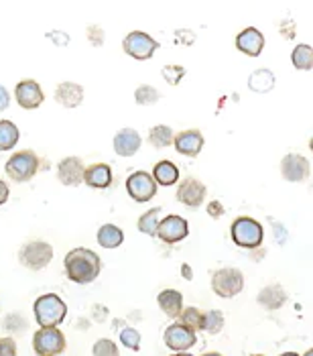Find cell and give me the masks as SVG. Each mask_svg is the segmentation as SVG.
<instances>
[{"label": "cell", "mask_w": 313, "mask_h": 356, "mask_svg": "<svg viewBox=\"0 0 313 356\" xmlns=\"http://www.w3.org/2000/svg\"><path fill=\"white\" fill-rule=\"evenodd\" d=\"M126 192H128V195L135 202L144 204V202H149V200H153L157 195V184L151 177V173H146V171H135L126 179Z\"/></svg>", "instance_id": "cell-9"}, {"label": "cell", "mask_w": 313, "mask_h": 356, "mask_svg": "<svg viewBox=\"0 0 313 356\" xmlns=\"http://www.w3.org/2000/svg\"><path fill=\"white\" fill-rule=\"evenodd\" d=\"M163 340H165V344L169 346L171 350H175V353H185V350H189L194 344H196V332L189 328H185V326H181L179 322L177 324H171L169 328L165 330V334H163Z\"/></svg>", "instance_id": "cell-11"}, {"label": "cell", "mask_w": 313, "mask_h": 356, "mask_svg": "<svg viewBox=\"0 0 313 356\" xmlns=\"http://www.w3.org/2000/svg\"><path fill=\"white\" fill-rule=\"evenodd\" d=\"M179 324L196 332L201 326V312H199L198 307H185L179 314Z\"/></svg>", "instance_id": "cell-32"}, {"label": "cell", "mask_w": 313, "mask_h": 356, "mask_svg": "<svg viewBox=\"0 0 313 356\" xmlns=\"http://www.w3.org/2000/svg\"><path fill=\"white\" fill-rule=\"evenodd\" d=\"M173 131H171V127L167 124H157V127H153L151 129V133H149V143L155 147V149H165V147H169L173 145Z\"/></svg>", "instance_id": "cell-26"}, {"label": "cell", "mask_w": 313, "mask_h": 356, "mask_svg": "<svg viewBox=\"0 0 313 356\" xmlns=\"http://www.w3.org/2000/svg\"><path fill=\"white\" fill-rule=\"evenodd\" d=\"M33 350L39 356H57L65 350V336L59 328H41L33 336Z\"/></svg>", "instance_id": "cell-7"}, {"label": "cell", "mask_w": 313, "mask_h": 356, "mask_svg": "<svg viewBox=\"0 0 313 356\" xmlns=\"http://www.w3.org/2000/svg\"><path fill=\"white\" fill-rule=\"evenodd\" d=\"M122 241H124V232L118 226H114V224H104L98 230V243L104 248L120 247Z\"/></svg>", "instance_id": "cell-24"}, {"label": "cell", "mask_w": 313, "mask_h": 356, "mask_svg": "<svg viewBox=\"0 0 313 356\" xmlns=\"http://www.w3.org/2000/svg\"><path fill=\"white\" fill-rule=\"evenodd\" d=\"M273 83H275V78H273V74L269 70H256L255 74H253V78L248 80V86L255 92H258V94L269 92L273 88Z\"/></svg>", "instance_id": "cell-29"}, {"label": "cell", "mask_w": 313, "mask_h": 356, "mask_svg": "<svg viewBox=\"0 0 313 356\" xmlns=\"http://www.w3.org/2000/svg\"><path fill=\"white\" fill-rule=\"evenodd\" d=\"M212 289L220 298H236L244 289V277L238 269H220L212 275Z\"/></svg>", "instance_id": "cell-6"}, {"label": "cell", "mask_w": 313, "mask_h": 356, "mask_svg": "<svg viewBox=\"0 0 313 356\" xmlns=\"http://www.w3.org/2000/svg\"><path fill=\"white\" fill-rule=\"evenodd\" d=\"M151 177L155 179V184H161V186L167 188V186L177 184V179H179V169L171 163V161H159V163L155 165Z\"/></svg>", "instance_id": "cell-23"}, {"label": "cell", "mask_w": 313, "mask_h": 356, "mask_svg": "<svg viewBox=\"0 0 313 356\" xmlns=\"http://www.w3.org/2000/svg\"><path fill=\"white\" fill-rule=\"evenodd\" d=\"M35 318L41 328H57L67 314V305L56 293H45L35 302Z\"/></svg>", "instance_id": "cell-2"}, {"label": "cell", "mask_w": 313, "mask_h": 356, "mask_svg": "<svg viewBox=\"0 0 313 356\" xmlns=\"http://www.w3.org/2000/svg\"><path fill=\"white\" fill-rule=\"evenodd\" d=\"M253 356H262V355H253Z\"/></svg>", "instance_id": "cell-48"}, {"label": "cell", "mask_w": 313, "mask_h": 356, "mask_svg": "<svg viewBox=\"0 0 313 356\" xmlns=\"http://www.w3.org/2000/svg\"><path fill=\"white\" fill-rule=\"evenodd\" d=\"M85 186L96 188V190H106L112 184V169L106 163H94L85 167L84 171Z\"/></svg>", "instance_id": "cell-19"}, {"label": "cell", "mask_w": 313, "mask_h": 356, "mask_svg": "<svg viewBox=\"0 0 313 356\" xmlns=\"http://www.w3.org/2000/svg\"><path fill=\"white\" fill-rule=\"evenodd\" d=\"M281 173L287 181H305L310 177V161L299 153H289L281 161Z\"/></svg>", "instance_id": "cell-13"}, {"label": "cell", "mask_w": 313, "mask_h": 356, "mask_svg": "<svg viewBox=\"0 0 313 356\" xmlns=\"http://www.w3.org/2000/svg\"><path fill=\"white\" fill-rule=\"evenodd\" d=\"M65 275L74 281V283H80V285H87L92 283L100 271H102V261L100 257L90 250V248L78 247L74 250H69L65 254Z\"/></svg>", "instance_id": "cell-1"}, {"label": "cell", "mask_w": 313, "mask_h": 356, "mask_svg": "<svg viewBox=\"0 0 313 356\" xmlns=\"http://www.w3.org/2000/svg\"><path fill=\"white\" fill-rule=\"evenodd\" d=\"M122 47L130 57L144 61V59H151L155 55V51L159 49V43L151 35H146L142 31H133V33H128L124 37Z\"/></svg>", "instance_id": "cell-8"}, {"label": "cell", "mask_w": 313, "mask_h": 356, "mask_svg": "<svg viewBox=\"0 0 313 356\" xmlns=\"http://www.w3.org/2000/svg\"><path fill=\"white\" fill-rule=\"evenodd\" d=\"M305 356H313V350H307V353H305Z\"/></svg>", "instance_id": "cell-47"}, {"label": "cell", "mask_w": 313, "mask_h": 356, "mask_svg": "<svg viewBox=\"0 0 313 356\" xmlns=\"http://www.w3.org/2000/svg\"><path fill=\"white\" fill-rule=\"evenodd\" d=\"M256 302H258V305H262L264 309L275 312V309H279V307H283L285 305V302H287V293H285V289L281 285H269V287H264V289L258 293Z\"/></svg>", "instance_id": "cell-21"}, {"label": "cell", "mask_w": 313, "mask_h": 356, "mask_svg": "<svg viewBox=\"0 0 313 356\" xmlns=\"http://www.w3.org/2000/svg\"><path fill=\"white\" fill-rule=\"evenodd\" d=\"M6 175L19 184L31 181L39 171V157L33 151H19L6 161Z\"/></svg>", "instance_id": "cell-4"}, {"label": "cell", "mask_w": 313, "mask_h": 356, "mask_svg": "<svg viewBox=\"0 0 313 356\" xmlns=\"http://www.w3.org/2000/svg\"><path fill=\"white\" fill-rule=\"evenodd\" d=\"M142 138L135 129H122L114 137V151L120 157H133L141 149Z\"/></svg>", "instance_id": "cell-17"}, {"label": "cell", "mask_w": 313, "mask_h": 356, "mask_svg": "<svg viewBox=\"0 0 313 356\" xmlns=\"http://www.w3.org/2000/svg\"><path fill=\"white\" fill-rule=\"evenodd\" d=\"M171 356H192V355H187V353H179V355H171Z\"/></svg>", "instance_id": "cell-46"}, {"label": "cell", "mask_w": 313, "mask_h": 356, "mask_svg": "<svg viewBox=\"0 0 313 356\" xmlns=\"http://www.w3.org/2000/svg\"><path fill=\"white\" fill-rule=\"evenodd\" d=\"M173 145L177 149L179 155H185V157H198L199 151L203 149V135L199 131H183L179 133L177 137L173 138Z\"/></svg>", "instance_id": "cell-16"}, {"label": "cell", "mask_w": 313, "mask_h": 356, "mask_svg": "<svg viewBox=\"0 0 313 356\" xmlns=\"http://www.w3.org/2000/svg\"><path fill=\"white\" fill-rule=\"evenodd\" d=\"M224 328V316L218 309H210L201 314V326L199 330L208 332V334H218L220 330Z\"/></svg>", "instance_id": "cell-28"}, {"label": "cell", "mask_w": 313, "mask_h": 356, "mask_svg": "<svg viewBox=\"0 0 313 356\" xmlns=\"http://www.w3.org/2000/svg\"><path fill=\"white\" fill-rule=\"evenodd\" d=\"M92 355L94 356H120L118 355V346L114 344L112 340H108V338H102V340H98V342L94 344V348H92Z\"/></svg>", "instance_id": "cell-33"}, {"label": "cell", "mask_w": 313, "mask_h": 356, "mask_svg": "<svg viewBox=\"0 0 313 356\" xmlns=\"http://www.w3.org/2000/svg\"><path fill=\"white\" fill-rule=\"evenodd\" d=\"M159 98H161V94H159V90L153 88V86H139L137 92H135V100H137V104H141V106L157 104Z\"/></svg>", "instance_id": "cell-31"}, {"label": "cell", "mask_w": 313, "mask_h": 356, "mask_svg": "<svg viewBox=\"0 0 313 356\" xmlns=\"http://www.w3.org/2000/svg\"><path fill=\"white\" fill-rule=\"evenodd\" d=\"M236 47H238L242 54L251 55V57H258L260 51H262V47H264V37H262V33H260L258 29H244V31H240L238 37H236Z\"/></svg>", "instance_id": "cell-18"}, {"label": "cell", "mask_w": 313, "mask_h": 356, "mask_svg": "<svg viewBox=\"0 0 313 356\" xmlns=\"http://www.w3.org/2000/svg\"><path fill=\"white\" fill-rule=\"evenodd\" d=\"M208 214H210L212 218H222V216H224V208H222V204H220V202H210V206H208Z\"/></svg>", "instance_id": "cell-39"}, {"label": "cell", "mask_w": 313, "mask_h": 356, "mask_svg": "<svg viewBox=\"0 0 313 356\" xmlns=\"http://www.w3.org/2000/svg\"><path fill=\"white\" fill-rule=\"evenodd\" d=\"M189 234V226H187V220H183L177 214H171L165 220L159 222L157 226V236L167 243V245H175L179 241H183L185 236Z\"/></svg>", "instance_id": "cell-10"}, {"label": "cell", "mask_w": 313, "mask_h": 356, "mask_svg": "<svg viewBox=\"0 0 313 356\" xmlns=\"http://www.w3.org/2000/svg\"><path fill=\"white\" fill-rule=\"evenodd\" d=\"M120 342L130 350H139L141 348V334L135 328H124L120 332Z\"/></svg>", "instance_id": "cell-34"}, {"label": "cell", "mask_w": 313, "mask_h": 356, "mask_svg": "<svg viewBox=\"0 0 313 356\" xmlns=\"http://www.w3.org/2000/svg\"><path fill=\"white\" fill-rule=\"evenodd\" d=\"M161 72H163V78L171 86H177V83L181 82V78L185 76V67H181V65H165Z\"/></svg>", "instance_id": "cell-35"}, {"label": "cell", "mask_w": 313, "mask_h": 356, "mask_svg": "<svg viewBox=\"0 0 313 356\" xmlns=\"http://www.w3.org/2000/svg\"><path fill=\"white\" fill-rule=\"evenodd\" d=\"M2 326L6 330H10V332H21V330L27 328V322H25V318H21V316L10 314V316L2 322Z\"/></svg>", "instance_id": "cell-36"}, {"label": "cell", "mask_w": 313, "mask_h": 356, "mask_svg": "<svg viewBox=\"0 0 313 356\" xmlns=\"http://www.w3.org/2000/svg\"><path fill=\"white\" fill-rule=\"evenodd\" d=\"M291 61H293V65H295L297 70H303V72L312 70L313 67L312 45H307V43H301V45H297V47L293 49Z\"/></svg>", "instance_id": "cell-27"}, {"label": "cell", "mask_w": 313, "mask_h": 356, "mask_svg": "<svg viewBox=\"0 0 313 356\" xmlns=\"http://www.w3.org/2000/svg\"><path fill=\"white\" fill-rule=\"evenodd\" d=\"M47 37L49 39H56L59 45H65L67 43V35H63V33H49Z\"/></svg>", "instance_id": "cell-42"}, {"label": "cell", "mask_w": 313, "mask_h": 356, "mask_svg": "<svg viewBox=\"0 0 313 356\" xmlns=\"http://www.w3.org/2000/svg\"><path fill=\"white\" fill-rule=\"evenodd\" d=\"M19 127L10 120H0V151H10L19 143Z\"/></svg>", "instance_id": "cell-25"}, {"label": "cell", "mask_w": 313, "mask_h": 356, "mask_svg": "<svg viewBox=\"0 0 313 356\" xmlns=\"http://www.w3.org/2000/svg\"><path fill=\"white\" fill-rule=\"evenodd\" d=\"M87 39H90V43L94 47H100L104 43V31L100 27H96V25H92V27L87 29Z\"/></svg>", "instance_id": "cell-37"}, {"label": "cell", "mask_w": 313, "mask_h": 356, "mask_svg": "<svg viewBox=\"0 0 313 356\" xmlns=\"http://www.w3.org/2000/svg\"><path fill=\"white\" fill-rule=\"evenodd\" d=\"M53 259V247L45 241H31L19 252V261L28 271H41L45 269Z\"/></svg>", "instance_id": "cell-5"}, {"label": "cell", "mask_w": 313, "mask_h": 356, "mask_svg": "<svg viewBox=\"0 0 313 356\" xmlns=\"http://www.w3.org/2000/svg\"><path fill=\"white\" fill-rule=\"evenodd\" d=\"M157 303L161 307V312L169 318H179V314L183 312V296L175 289H165L159 293Z\"/></svg>", "instance_id": "cell-22"}, {"label": "cell", "mask_w": 313, "mask_h": 356, "mask_svg": "<svg viewBox=\"0 0 313 356\" xmlns=\"http://www.w3.org/2000/svg\"><path fill=\"white\" fill-rule=\"evenodd\" d=\"M56 100L63 108H76L84 100V88L80 83L61 82L56 90Z\"/></svg>", "instance_id": "cell-20"}, {"label": "cell", "mask_w": 313, "mask_h": 356, "mask_svg": "<svg viewBox=\"0 0 313 356\" xmlns=\"http://www.w3.org/2000/svg\"><path fill=\"white\" fill-rule=\"evenodd\" d=\"M159 214H161V208H153V210L144 212L141 218H139V230H141L142 234H149V236H155L157 234Z\"/></svg>", "instance_id": "cell-30"}, {"label": "cell", "mask_w": 313, "mask_h": 356, "mask_svg": "<svg viewBox=\"0 0 313 356\" xmlns=\"http://www.w3.org/2000/svg\"><path fill=\"white\" fill-rule=\"evenodd\" d=\"M84 171L85 167L82 163V159L78 157H65L61 159L57 165V177L63 186H69V188H76L84 181Z\"/></svg>", "instance_id": "cell-14"}, {"label": "cell", "mask_w": 313, "mask_h": 356, "mask_svg": "<svg viewBox=\"0 0 313 356\" xmlns=\"http://www.w3.org/2000/svg\"><path fill=\"white\" fill-rule=\"evenodd\" d=\"M181 271H185V277H187V279H192V273H189V267H187V265H183V267H181Z\"/></svg>", "instance_id": "cell-43"}, {"label": "cell", "mask_w": 313, "mask_h": 356, "mask_svg": "<svg viewBox=\"0 0 313 356\" xmlns=\"http://www.w3.org/2000/svg\"><path fill=\"white\" fill-rule=\"evenodd\" d=\"M281 356H299V355H295V353H285V355H281Z\"/></svg>", "instance_id": "cell-45"}, {"label": "cell", "mask_w": 313, "mask_h": 356, "mask_svg": "<svg viewBox=\"0 0 313 356\" xmlns=\"http://www.w3.org/2000/svg\"><path fill=\"white\" fill-rule=\"evenodd\" d=\"M8 104H10V96H8L6 88H4V86H0V112L8 108Z\"/></svg>", "instance_id": "cell-40"}, {"label": "cell", "mask_w": 313, "mask_h": 356, "mask_svg": "<svg viewBox=\"0 0 313 356\" xmlns=\"http://www.w3.org/2000/svg\"><path fill=\"white\" fill-rule=\"evenodd\" d=\"M8 195H10V190H8V186L0 179V206H4L6 204V200H8Z\"/></svg>", "instance_id": "cell-41"}, {"label": "cell", "mask_w": 313, "mask_h": 356, "mask_svg": "<svg viewBox=\"0 0 313 356\" xmlns=\"http://www.w3.org/2000/svg\"><path fill=\"white\" fill-rule=\"evenodd\" d=\"M205 193H208V190L199 179L187 177L177 188V200L187 208H199L203 204V200H205Z\"/></svg>", "instance_id": "cell-12"}, {"label": "cell", "mask_w": 313, "mask_h": 356, "mask_svg": "<svg viewBox=\"0 0 313 356\" xmlns=\"http://www.w3.org/2000/svg\"><path fill=\"white\" fill-rule=\"evenodd\" d=\"M201 356H222V355H218V353H205V355H201Z\"/></svg>", "instance_id": "cell-44"}, {"label": "cell", "mask_w": 313, "mask_h": 356, "mask_svg": "<svg viewBox=\"0 0 313 356\" xmlns=\"http://www.w3.org/2000/svg\"><path fill=\"white\" fill-rule=\"evenodd\" d=\"M17 102L21 104V108L35 110L39 108L45 100V94L41 90V86L35 80H23L21 83H17Z\"/></svg>", "instance_id": "cell-15"}, {"label": "cell", "mask_w": 313, "mask_h": 356, "mask_svg": "<svg viewBox=\"0 0 313 356\" xmlns=\"http://www.w3.org/2000/svg\"><path fill=\"white\" fill-rule=\"evenodd\" d=\"M230 234H232V241L242 248L260 247L264 238L262 224H258L255 218H248V216H240L234 220Z\"/></svg>", "instance_id": "cell-3"}, {"label": "cell", "mask_w": 313, "mask_h": 356, "mask_svg": "<svg viewBox=\"0 0 313 356\" xmlns=\"http://www.w3.org/2000/svg\"><path fill=\"white\" fill-rule=\"evenodd\" d=\"M0 356H17V342L12 338H0Z\"/></svg>", "instance_id": "cell-38"}]
</instances>
